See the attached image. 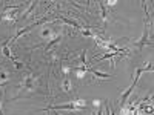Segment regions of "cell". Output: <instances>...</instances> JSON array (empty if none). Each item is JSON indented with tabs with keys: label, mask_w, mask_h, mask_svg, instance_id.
<instances>
[{
	"label": "cell",
	"mask_w": 154,
	"mask_h": 115,
	"mask_svg": "<svg viewBox=\"0 0 154 115\" xmlns=\"http://www.w3.org/2000/svg\"><path fill=\"white\" fill-rule=\"evenodd\" d=\"M37 81H38V77H35V75L31 74V72H29L26 77H23V83H22V87H20V94L28 92V91H34Z\"/></svg>",
	"instance_id": "cell-1"
},
{
	"label": "cell",
	"mask_w": 154,
	"mask_h": 115,
	"mask_svg": "<svg viewBox=\"0 0 154 115\" xmlns=\"http://www.w3.org/2000/svg\"><path fill=\"white\" fill-rule=\"evenodd\" d=\"M60 109H66V111H77V109H83L82 106H79V105H75L74 101L72 103H69V105H49L48 108H45L43 111L45 112H49V111H60Z\"/></svg>",
	"instance_id": "cell-2"
},
{
	"label": "cell",
	"mask_w": 154,
	"mask_h": 115,
	"mask_svg": "<svg viewBox=\"0 0 154 115\" xmlns=\"http://www.w3.org/2000/svg\"><path fill=\"white\" fill-rule=\"evenodd\" d=\"M134 45L137 46V49L139 51H142L146 45H152V42H149L148 40V20H146V26H145V31H143V35H142V38H140V40H136L134 42Z\"/></svg>",
	"instance_id": "cell-3"
},
{
	"label": "cell",
	"mask_w": 154,
	"mask_h": 115,
	"mask_svg": "<svg viewBox=\"0 0 154 115\" xmlns=\"http://www.w3.org/2000/svg\"><path fill=\"white\" fill-rule=\"evenodd\" d=\"M8 42H9V40L3 42V45H2V52H3V55H5V57H8V58H11V60H14V57H12V54L9 52V48H8Z\"/></svg>",
	"instance_id": "cell-4"
},
{
	"label": "cell",
	"mask_w": 154,
	"mask_h": 115,
	"mask_svg": "<svg viewBox=\"0 0 154 115\" xmlns=\"http://www.w3.org/2000/svg\"><path fill=\"white\" fill-rule=\"evenodd\" d=\"M88 71L91 72L94 77H100V78H112L111 75H108V74H103V72H99V71H96V69H91V68H88Z\"/></svg>",
	"instance_id": "cell-5"
},
{
	"label": "cell",
	"mask_w": 154,
	"mask_h": 115,
	"mask_svg": "<svg viewBox=\"0 0 154 115\" xmlns=\"http://www.w3.org/2000/svg\"><path fill=\"white\" fill-rule=\"evenodd\" d=\"M62 89H63L65 92H71V80H69V78H65V80H63Z\"/></svg>",
	"instance_id": "cell-6"
},
{
	"label": "cell",
	"mask_w": 154,
	"mask_h": 115,
	"mask_svg": "<svg viewBox=\"0 0 154 115\" xmlns=\"http://www.w3.org/2000/svg\"><path fill=\"white\" fill-rule=\"evenodd\" d=\"M0 115H3V112H2V106H0Z\"/></svg>",
	"instance_id": "cell-7"
},
{
	"label": "cell",
	"mask_w": 154,
	"mask_h": 115,
	"mask_svg": "<svg viewBox=\"0 0 154 115\" xmlns=\"http://www.w3.org/2000/svg\"><path fill=\"white\" fill-rule=\"evenodd\" d=\"M54 115H60V114H57V112H56V114H54Z\"/></svg>",
	"instance_id": "cell-8"
}]
</instances>
